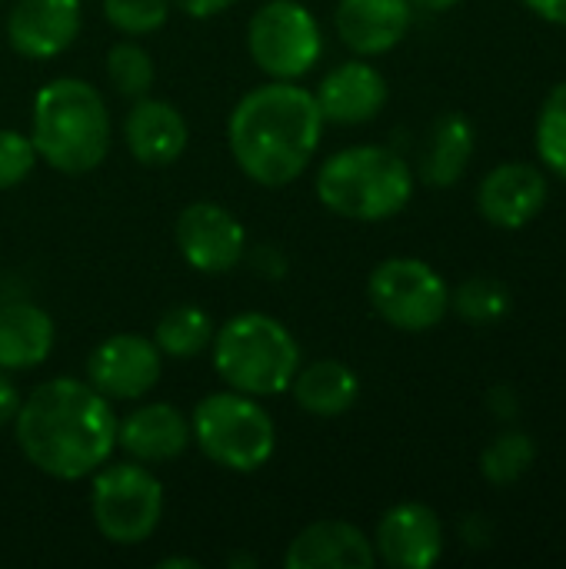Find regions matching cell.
Here are the masks:
<instances>
[{"instance_id": "obj_1", "label": "cell", "mask_w": 566, "mask_h": 569, "mask_svg": "<svg viewBox=\"0 0 566 569\" xmlns=\"http://www.w3.org/2000/svg\"><path fill=\"white\" fill-rule=\"evenodd\" d=\"M13 440L23 460L53 480L93 477L117 450V413L87 380L53 377L20 400Z\"/></svg>"}, {"instance_id": "obj_2", "label": "cell", "mask_w": 566, "mask_h": 569, "mask_svg": "<svg viewBox=\"0 0 566 569\" xmlns=\"http://www.w3.org/2000/svg\"><path fill=\"white\" fill-rule=\"evenodd\" d=\"M324 127L314 90H304L297 80H270L237 100L227 120V143L247 180L287 187L317 157Z\"/></svg>"}, {"instance_id": "obj_3", "label": "cell", "mask_w": 566, "mask_h": 569, "mask_svg": "<svg viewBox=\"0 0 566 569\" xmlns=\"http://www.w3.org/2000/svg\"><path fill=\"white\" fill-rule=\"evenodd\" d=\"M30 140L57 173H93L110 153V113L100 90L80 77L47 80L30 103Z\"/></svg>"}, {"instance_id": "obj_4", "label": "cell", "mask_w": 566, "mask_h": 569, "mask_svg": "<svg viewBox=\"0 0 566 569\" xmlns=\"http://www.w3.org/2000/svg\"><path fill=\"white\" fill-rule=\"evenodd\" d=\"M317 197L344 220H390L414 197V170L387 147H347L320 163Z\"/></svg>"}, {"instance_id": "obj_5", "label": "cell", "mask_w": 566, "mask_h": 569, "mask_svg": "<svg viewBox=\"0 0 566 569\" xmlns=\"http://www.w3.org/2000/svg\"><path fill=\"white\" fill-rule=\"evenodd\" d=\"M217 377L247 397L287 393L300 370L297 337L270 313H237L230 317L210 343Z\"/></svg>"}, {"instance_id": "obj_6", "label": "cell", "mask_w": 566, "mask_h": 569, "mask_svg": "<svg viewBox=\"0 0 566 569\" xmlns=\"http://www.w3.org/2000/svg\"><path fill=\"white\" fill-rule=\"evenodd\" d=\"M190 437L197 450L230 473H257L277 450V423L257 397L220 390L203 397L190 413Z\"/></svg>"}, {"instance_id": "obj_7", "label": "cell", "mask_w": 566, "mask_h": 569, "mask_svg": "<svg viewBox=\"0 0 566 569\" xmlns=\"http://www.w3.org/2000/svg\"><path fill=\"white\" fill-rule=\"evenodd\" d=\"M163 483L147 463H103L93 473L90 513L103 540L117 547H137L150 540L163 520Z\"/></svg>"}, {"instance_id": "obj_8", "label": "cell", "mask_w": 566, "mask_h": 569, "mask_svg": "<svg viewBox=\"0 0 566 569\" xmlns=\"http://www.w3.org/2000/svg\"><path fill=\"white\" fill-rule=\"evenodd\" d=\"M247 50L270 80H300L324 57V30L300 0H267L247 23Z\"/></svg>"}, {"instance_id": "obj_9", "label": "cell", "mask_w": 566, "mask_h": 569, "mask_svg": "<svg viewBox=\"0 0 566 569\" xmlns=\"http://www.w3.org/2000/svg\"><path fill=\"white\" fill-rule=\"evenodd\" d=\"M374 313L404 333L434 330L450 310V290L444 277L414 257H390L374 267L367 280Z\"/></svg>"}, {"instance_id": "obj_10", "label": "cell", "mask_w": 566, "mask_h": 569, "mask_svg": "<svg viewBox=\"0 0 566 569\" xmlns=\"http://www.w3.org/2000/svg\"><path fill=\"white\" fill-rule=\"evenodd\" d=\"M177 250L183 263L203 277L230 273L247 257V230L244 223L214 200L187 203L177 217Z\"/></svg>"}, {"instance_id": "obj_11", "label": "cell", "mask_w": 566, "mask_h": 569, "mask_svg": "<svg viewBox=\"0 0 566 569\" xmlns=\"http://www.w3.org/2000/svg\"><path fill=\"white\" fill-rule=\"evenodd\" d=\"M163 373V353L153 340L137 333H113L87 357V383L110 403L143 400Z\"/></svg>"}, {"instance_id": "obj_12", "label": "cell", "mask_w": 566, "mask_h": 569, "mask_svg": "<svg viewBox=\"0 0 566 569\" xmlns=\"http://www.w3.org/2000/svg\"><path fill=\"white\" fill-rule=\"evenodd\" d=\"M374 550L387 567L430 569L444 557V523L427 503H397L380 517Z\"/></svg>"}, {"instance_id": "obj_13", "label": "cell", "mask_w": 566, "mask_h": 569, "mask_svg": "<svg viewBox=\"0 0 566 569\" xmlns=\"http://www.w3.org/2000/svg\"><path fill=\"white\" fill-rule=\"evenodd\" d=\"M80 23V0H17L7 13V40L27 60H53L77 40Z\"/></svg>"}, {"instance_id": "obj_14", "label": "cell", "mask_w": 566, "mask_h": 569, "mask_svg": "<svg viewBox=\"0 0 566 569\" xmlns=\"http://www.w3.org/2000/svg\"><path fill=\"white\" fill-rule=\"evenodd\" d=\"M314 97L327 123L360 127V123H370L387 107L390 87H387V77L374 63L357 57V60L337 63L320 80Z\"/></svg>"}, {"instance_id": "obj_15", "label": "cell", "mask_w": 566, "mask_h": 569, "mask_svg": "<svg viewBox=\"0 0 566 569\" xmlns=\"http://www.w3.org/2000/svg\"><path fill=\"white\" fill-rule=\"evenodd\" d=\"M190 443V417L173 403H140L117 420V447L147 467L183 457Z\"/></svg>"}, {"instance_id": "obj_16", "label": "cell", "mask_w": 566, "mask_h": 569, "mask_svg": "<svg viewBox=\"0 0 566 569\" xmlns=\"http://www.w3.org/2000/svg\"><path fill=\"white\" fill-rule=\"evenodd\" d=\"M547 203V177L530 163H500L477 187V207L500 230L527 227Z\"/></svg>"}, {"instance_id": "obj_17", "label": "cell", "mask_w": 566, "mask_h": 569, "mask_svg": "<svg viewBox=\"0 0 566 569\" xmlns=\"http://www.w3.org/2000/svg\"><path fill=\"white\" fill-rule=\"evenodd\" d=\"M374 563V540L347 520H317L304 527L284 553L287 569H370Z\"/></svg>"}, {"instance_id": "obj_18", "label": "cell", "mask_w": 566, "mask_h": 569, "mask_svg": "<svg viewBox=\"0 0 566 569\" xmlns=\"http://www.w3.org/2000/svg\"><path fill=\"white\" fill-rule=\"evenodd\" d=\"M123 143L130 157L143 167H170L183 157L190 143V127L173 103L157 97H140L127 110Z\"/></svg>"}, {"instance_id": "obj_19", "label": "cell", "mask_w": 566, "mask_h": 569, "mask_svg": "<svg viewBox=\"0 0 566 569\" xmlns=\"http://www.w3.org/2000/svg\"><path fill=\"white\" fill-rule=\"evenodd\" d=\"M414 23L410 0H337L334 27L357 57H380L394 50Z\"/></svg>"}, {"instance_id": "obj_20", "label": "cell", "mask_w": 566, "mask_h": 569, "mask_svg": "<svg viewBox=\"0 0 566 569\" xmlns=\"http://www.w3.org/2000/svg\"><path fill=\"white\" fill-rule=\"evenodd\" d=\"M57 343L53 317L27 300L0 303V370H33L47 363Z\"/></svg>"}, {"instance_id": "obj_21", "label": "cell", "mask_w": 566, "mask_h": 569, "mask_svg": "<svg viewBox=\"0 0 566 569\" xmlns=\"http://www.w3.org/2000/svg\"><path fill=\"white\" fill-rule=\"evenodd\" d=\"M290 393L297 407L310 417L334 420L354 410L360 397V377L344 360H314L297 370Z\"/></svg>"}, {"instance_id": "obj_22", "label": "cell", "mask_w": 566, "mask_h": 569, "mask_svg": "<svg viewBox=\"0 0 566 569\" xmlns=\"http://www.w3.org/2000/svg\"><path fill=\"white\" fill-rule=\"evenodd\" d=\"M474 157V127L464 113H444L430 127L420 177L430 187H454Z\"/></svg>"}, {"instance_id": "obj_23", "label": "cell", "mask_w": 566, "mask_h": 569, "mask_svg": "<svg viewBox=\"0 0 566 569\" xmlns=\"http://www.w3.org/2000/svg\"><path fill=\"white\" fill-rule=\"evenodd\" d=\"M214 320L203 307H193V303H177L170 307L157 327H153V343L157 350L167 357V360H197L200 353L210 350L214 343Z\"/></svg>"}, {"instance_id": "obj_24", "label": "cell", "mask_w": 566, "mask_h": 569, "mask_svg": "<svg viewBox=\"0 0 566 569\" xmlns=\"http://www.w3.org/2000/svg\"><path fill=\"white\" fill-rule=\"evenodd\" d=\"M450 307L474 327H494L510 313V290L494 277H470L450 293Z\"/></svg>"}, {"instance_id": "obj_25", "label": "cell", "mask_w": 566, "mask_h": 569, "mask_svg": "<svg viewBox=\"0 0 566 569\" xmlns=\"http://www.w3.org/2000/svg\"><path fill=\"white\" fill-rule=\"evenodd\" d=\"M107 80L120 97L140 100L153 90L157 80L153 57L137 40H120L107 50Z\"/></svg>"}, {"instance_id": "obj_26", "label": "cell", "mask_w": 566, "mask_h": 569, "mask_svg": "<svg viewBox=\"0 0 566 569\" xmlns=\"http://www.w3.org/2000/svg\"><path fill=\"white\" fill-rule=\"evenodd\" d=\"M534 460H537L534 440L527 433H520V430H510V433H500L480 453V473L494 487H510L534 467Z\"/></svg>"}, {"instance_id": "obj_27", "label": "cell", "mask_w": 566, "mask_h": 569, "mask_svg": "<svg viewBox=\"0 0 566 569\" xmlns=\"http://www.w3.org/2000/svg\"><path fill=\"white\" fill-rule=\"evenodd\" d=\"M537 153L544 167L566 180V80L550 90L537 120Z\"/></svg>"}, {"instance_id": "obj_28", "label": "cell", "mask_w": 566, "mask_h": 569, "mask_svg": "<svg viewBox=\"0 0 566 569\" xmlns=\"http://www.w3.org/2000/svg\"><path fill=\"white\" fill-rule=\"evenodd\" d=\"M170 7V0H103V17L127 37H147L167 23Z\"/></svg>"}, {"instance_id": "obj_29", "label": "cell", "mask_w": 566, "mask_h": 569, "mask_svg": "<svg viewBox=\"0 0 566 569\" xmlns=\"http://www.w3.org/2000/svg\"><path fill=\"white\" fill-rule=\"evenodd\" d=\"M37 147L30 140V133H20V130H10L3 127L0 130V190H10L17 183H23L33 167H37Z\"/></svg>"}, {"instance_id": "obj_30", "label": "cell", "mask_w": 566, "mask_h": 569, "mask_svg": "<svg viewBox=\"0 0 566 569\" xmlns=\"http://www.w3.org/2000/svg\"><path fill=\"white\" fill-rule=\"evenodd\" d=\"M250 267L264 277V280H284L287 277V253L280 247H257L250 253Z\"/></svg>"}, {"instance_id": "obj_31", "label": "cell", "mask_w": 566, "mask_h": 569, "mask_svg": "<svg viewBox=\"0 0 566 569\" xmlns=\"http://www.w3.org/2000/svg\"><path fill=\"white\" fill-rule=\"evenodd\" d=\"M177 10H183L193 20H210L217 13H227L230 7H237L240 0H170Z\"/></svg>"}, {"instance_id": "obj_32", "label": "cell", "mask_w": 566, "mask_h": 569, "mask_svg": "<svg viewBox=\"0 0 566 569\" xmlns=\"http://www.w3.org/2000/svg\"><path fill=\"white\" fill-rule=\"evenodd\" d=\"M20 393H17V387H13V380L7 377V370H0V427H7V423H13V417H17V410H20Z\"/></svg>"}, {"instance_id": "obj_33", "label": "cell", "mask_w": 566, "mask_h": 569, "mask_svg": "<svg viewBox=\"0 0 566 569\" xmlns=\"http://www.w3.org/2000/svg\"><path fill=\"white\" fill-rule=\"evenodd\" d=\"M487 403H490V413L500 417V420H510L517 413V397H514L510 387H494L487 393Z\"/></svg>"}, {"instance_id": "obj_34", "label": "cell", "mask_w": 566, "mask_h": 569, "mask_svg": "<svg viewBox=\"0 0 566 569\" xmlns=\"http://www.w3.org/2000/svg\"><path fill=\"white\" fill-rule=\"evenodd\" d=\"M540 20H550L557 27H566V0H524Z\"/></svg>"}, {"instance_id": "obj_35", "label": "cell", "mask_w": 566, "mask_h": 569, "mask_svg": "<svg viewBox=\"0 0 566 569\" xmlns=\"http://www.w3.org/2000/svg\"><path fill=\"white\" fill-rule=\"evenodd\" d=\"M157 569H200V560H193V557H163V560H157Z\"/></svg>"}, {"instance_id": "obj_36", "label": "cell", "mask_w": 566, "mask_h": 569, "mask_svg": "<svg viewBox=\"0 0 566 569\" xmlns=\"http://www.w3.org/2000/svg\"><path fill=\"white\" fill-rule=\"evenodd\" d=\"M414 7H420V10H434V13H444V10H454L460 0H410Z\"/></svg>"}, {"instance_id": "obj_37", "label": "cell", "mask_w": 566, "mask_h": 569, "mask_svg": "<svg viewBox=\"0 0 566 569\" xmlns=\"http://www.w3.org/2000/svg\"><path fill=\"white\" fill-rule=\"evenodd\" d=\"M230 567L237 569V567H257V560H254V557H240V553H237V557H230Z\"/></svg>"}]
</instances>
